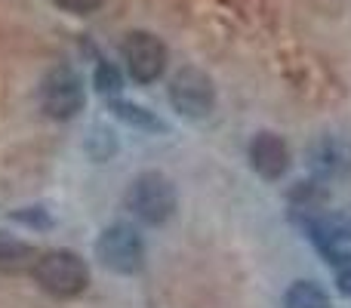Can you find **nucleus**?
Listing matches in <instances>:
<instances>
[{
	"label": "nucleus",
	"mask_w": 351,
	"mask_h": 308,
	"mask_svg": "<svg viewBox=\"0 0 351 308\" xmlns=\"http://www.w3.org/2000/svg\"><path fill=\"white\" fill-rule=\"evenodd\" d=\"M308 169L321 179H336L351 169V139L348 136H321L308 145Z\"/></svg>",
	"instance_id": "7"
},
{
	"label": "nucleus",
	"mask_w": 351,
	"mask_h": 308,
	"mask_svg": "<svg viewBox=\"0 0 351 308\" xmlns=\"http://www.w3.org/2000/svg\"><path fill=\"white\" fill-rule=\"evenodd\" d=\"M250 163L262 179H280L290 167V148L280 136L274 133H259L250 145Z\"/></svg>",
	"instance_id": "8"
},
{
	"label": "nucleus",
	"mask_w": 351,
	"mask_h": 308,
	"mask_svg": "<svg viewBox=\"0 0 351 308\" xmlns=\"http://www.w3.org/2000/svg\"><path fill=\"white\" fill-rule=\"evenodd\" d=\"M59 10L65 12H77V16H86V12H96L105 0H53Z\"/></svg>",
	"instance_id": "14"
},
{
	"label": "nucleus",
	"mask_w": 351,
	"mask_h": 308,
	"mask_svg": "<svg viewBox=\"0 0 351 308\" xmlns=\"http://www.w3.org/2000/svg\"><path fill=\"white\" fill-rule=\"evenodd\" d=\"M12 219H16V222L31 225V228H49V225H53V219H49L47 213L40 210V206H28V210H19V213H12Z\"/></svg>",
	"instance_id": "13"
},
{
	"label": "nucleus",
	"mask_w": 351,
	"mask_h": 308,
	"mask_svg": "<svg viewBox=\"0 0 351 308\" xmlns=\"http://www.w3.org/2000/svg\"><path fill=\"white\" fill-rule=\"evenodd\" d=\"M86 102L84 80L74 68L59 65L43 78L40 84V105L53 121H71Z\"/></svg>",
	"instance_id": "4"
},
{
	"label": "nucleus",
	"mask_w": 351,
	"mask_h": 308,
	"mask_svg": "<svg viewBox=\"0 0 351 308\" xmlns=\"http://www.w3.org/2000/svg\"><path fill=\"white\" fill-rule=\"evenodd\" d=\"M170 102L182 117L200 121L213 111L216 93H213V80L206 78L200 68H182L170 80Z\"/></svg>",
	"instance_id": "5"
},
{
	"label": "nucleus",
	"mask_w": 351,
	"mask_h": 308,
	"mask_svg": "<svg viewBox=\"0 0 351 308\" xmlns=\"http://www.w3.org/2000/svg\"><path fill=\"white\" fill-rule=\"evenodd\" d=\"M34 262H37V253L31 244L0 231V268L3 272H22V268L34 265Z\"/></svg>",
	"instance_id": "9"
},
{
	"label": "nucleus",
	"mask_w": 351,
	"mask_h": 308,
	"mask_svg": "<svg viewBox=\"0 0 351 308\" xmlns=\"http://www.w3.org/2000/svg\"><path fill=\"white\" fill-rule=\"evenodd\" d=\"M142 256H145V244H142L139 231L127 222L108 225L96 241V259L102 262L108 272H117V274L139 272Z\"/></svg>",
	"instance_id": "3"
},
{
	"label": "nucleus",
	"mask_w": 351,
	"mask_h": 308,
	"mask_svg": "<svg viewBox=\"0 0 351 308\" xmlns=\"http://www.w3.org/2000/svg\"><path fill=\"white\" fill-rule=\"evenodd\" d=\"M111 111H114L121 121H127L130 127H139V130H164V123H160L148 108H139V105L123 102V99H111Z\"/></svg>",
	"instance_id": "11"
},
{
	"label": "nucleus",
	"mask_w": 351,
	"mask_h": 308,
	"mask_svg": "<svg viewBox=\"0 0 351 308\" xmlns=\"http://www.w3.org/2000/svg\"><path fill=\"white\" fill-rule=\"evenodd\" d=\"M121 71H117L111 62H99V68H96V90L102 93V96H117L121 93Z\"/></svg>",
	"instance_id": "12"
},
{
	"label": "nucleus",
	"mask_w": 351,
	"mask_h": 308,
	"mask_svg": "<svg viewBox=\"0 0 351 308\" xmlns=\"http://www.w3.org/2000/svg\"><path fill=\"white\" fill-rule=\"evenodd\" d=\"M127 206L148 225H164L176 213V188L164 173H142L127 191Z\"/></svg>",
	"instance_id": "2"
},
{
	"label": "nucleus",
	"mask_w": 351,
	"mask_h": 308,
	"mask_svg": "<svg viewBox=\"0 0 351 308\" xmlns=\"http://www.w3.org/2000/svg\"><path fill=\"white\" fill-rule=\"evenodd\" d=\"M123 62L133 80L139 84H152L164 74L167 65V47L160 43V37H154L152 31H133L123 40Z\"/></svg>",
	"instance_id": "6"
},
{
	"label": "nucleus",
	"mask_w": 351,
	"mask_h": 308,
	"mask_svg": "<svg viewBox=\"0 0 351 308\" xmlns=\"http://www.w3.org/2000/svg\"><path fill=\"white\" fill-rule=\"evenodd\" d=\"M284 308H330V296L311 281H296L287 290Z\"/></svg>",
	"instance_id": "10"
},
{
	"label": "nucleus",
	"mask_w": 351,
	"mask_h": 308,
	"mask_svg": "<svg viewBox=\"0 0 351 308\" xmlns=\"http://www.w3.org/2000/svg\"><path fill=\"white\" fill-rule=\"evenodd\" d=\"M339 287H342V293H346V296H351V265L339 268Z\"/></svg>",
	"instance_id": "15"
},
{
	"label": "nucleus",
	"mask_w": 351,
	"mask_h": 308,
	"mask_svg": "<svg viewBox=\"0 0 351 308\" xmlns=\"http://www.w3.org/2000/svg\"><path fill=\"white\" fill-rule=\"evenodd\" d=\"M34 281L49 293V296L59 299H71L77 293L86 290L90 284V268L71 250H53V253H43L34 262Z\"/></svg>",
	"instance_id": "1"
}]
</instances>
